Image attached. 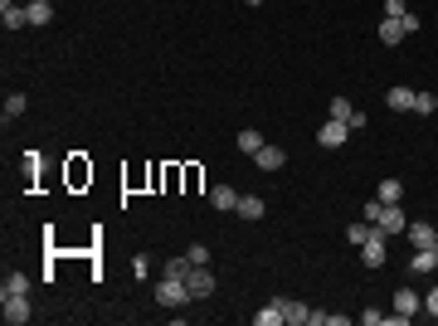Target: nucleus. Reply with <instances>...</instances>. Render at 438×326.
Masks as SVG:
<instances>
[{
    "label": "nucleus",
    "mask_w": 438,
    "mask_h": 326,
    "mask_svg": "<svg viewBox=\"0 0 438 326\" xmlns=\"http://www.w3.org/2000/svg\"><path fill=\"white\" fill-rule=\"evenodd\" d=\"M156 302H161V307H185V302H195V297H190L185 278H161V283H156Z\"/></svg>",
    "instance_id": "f257e3e1"
},
{
    "label": "nucleus",
    "mask_w": 438,
    "mask_h": 326,
    "mask_svg": "<svg viewBox=\"0 0 438 326\" xmlns=\"http://www.w3.org/2000/svg\"><path fill=\"white\" fill-rule=\"evenodd\" d=\"M419 307H424V297H419V292H409V288H400V292H395V312H390L385 322H390V326H404L414 312H419Z\"/></svg>",
    "instance_id": "f03ea898"
},
{
    "label": "nucleus",
    "mask_w": 438,
    "mask_h": 326,
    "mask_svg": "<svg viewBox=\"0 0 438 326\" xmlns=\"http://www.w3.org/2000/svg\"><path fill=\"white\" fill-rule=\"evenodd\" d=\"M185 288H190V297H195V302H200V297H210V292H215V273H210V263L190 268V273H185Z\"/></svg>",
    "instance_id": "7ed1b4c3"
},
{
    "label": "nucleus",
    "mask_w": 438,
    "mask_h": 326,
    "mask_svg": "<svg viewBox=\"0 0 438 326\" xmlns=\"http://www.w3.org/2000/svg\"><path fill=\"white\" fill-rule=\"evenodd\" d=\"M375 229L390 239V234H404V229H409V219H404V210H400V205H380V219H375Z\"/></svg>",
    "instance_id": "20e7f679"
},
{
    "label": "nucleus",
    "mask_w": 438,
    "mask_h": 326,
    "mask_svg": "<svg viewBox=\"0 0 438 326\" xmlns=\"http://www.w3.org/2000/svg\"><path fill=\"white\" fill-rule=\"evenodd\" d=\"M0 302H5V322H10V326H24L29 317H34V312H29V297H24V292H10V297H0Z\"/></svg>",
    "instance_id": "39448f33"
},
{
    "label": "nucleus",
    "mask_w": 438,
    "mask_h": 326,
    "mask_svg": "<svg viewBox=\"0 0 438 326\" xmlns=\"http://www.w3.org/2000/svg\"><path fill=\"white\" fill-rule=\"evenodd\" d=\"M346 136H351V127H346L341 117H327V122H322V132H317V141H322V146H331V151H336Z\"/></svg>",
    "instance_id": "423d86ee"
},
{
    "label": "nucleus",
    "mask_w": 438,
    "mask_h": 326,
    "mask_svg": "<svg viewBox=\"0 0 438 326\" xmlns=\"http://www.w3.org/2000/svg\"><path fill=\"white\" fill-rule=\"evenodd\" d=\"M360 263H365V268H380V263H385V234H380V229L360 243Z\"/></svg>",
    "instance_id": "0eeeda50"
},
{
    "label": "nucleus",
    "mask_w": 438,
    "mask_h": 326,
    "mask_svg": "<svg viewBox=\"0 0 438 326\" xmlns=\"http://www.w3.org/2000/svg\"><path fill=\"white\" fill-rule=\"evenodd\" d=\"M0 20H5V29H24L29 24V10L15 5V0H0Z\"/></svg>",
    "instance_id": "6e6552de"
},
{
    "label": "nucleus",
    "mask_w": 438,
    "mask_h": 326,
    "mask_svg": "<svg viewBox=\"0 0 438 326\" xmlns=\"http://www.w3.org/2000/svg\"><path fill=\"white\" fill-rule=\"evenodd\" d=\"M404 234H409V243H414V248H434V243H438L434 224H424V219H419V224H409Z\"/></svg>",
    "instance_id": "1a4fd4ad"
},
{
    "label": "nucleus",
    "mask_w": 438,
    "mask_h": 326,
    "mask_svg": "<svg viewBox=\"0 0 438 326\" xmlns=\"http://www.w3.org/2000/svg\"><path fill=\"white\" fill-rule=\"evenodd\" d=\"M210 205H215V210H239V190H234V185H215V190H210Z\"/></svg>",
    "instance_id": "9d476101"
},
{
    "label": "nucleus",
    "mask_w": 438,
    "mask_h": 326,
    "mask_svg": "<svg viewBox=\"0 0 438 326\" xmlns=\"http://www.w3.org/2000/svg\"><path fill=\"white\" fill-rule=\"evenodd\" d=\"M263 146H268V141H263V132H253V127H243V132H239V151H243V156H258Z\"/></svg>",
    "instance_id": "9b49d317"
},
{
    "label": "nucleus",
    "mask_w": 438,
    "mask_h": 326,
    "mask_svg": "<svg viewBox=\"0 0 438 326\" xmlns=\"http://www.w3.org/2000/svg\"><path fill=\"white\" fill-rule=\"evenodd\" d=\"M375 200H380V205H400V200H404V185H400V180H380V185H375Z\"/></svg>",
    "instance_id": "f8f14e48"
},
{
    "label": "nucleus",
    "mask_w": 438,
    "mask_h": 326,
    "mask_svg": "<svg viewBox=\"0 0 438 326\" xmlns=\"http://www.w3.org/2000/svg\"><path fill=\"white\" fill-rule=\"evenodd\" d=\"M234 215H243V219H263V215H268V205H263L258 195H239V210H234Z\"/></svg>",
    "instance_id": "ddd939ff"
},
{
    "label": "nucleus",
    "mask_w": 438,
    "mask_h": 326,
    "mask_svg": "<svg viewBox=\"0 0 438 326\" xmlns=\"http://www.w3.org/2000/svg\"><path fill=\"white\" fill-rule=\"evenodd\" d=\"M283 317H288V326H307L312 322V307L307 302H283Z\"/></svg>",
    "instance_id": "4468645a"
},
{
    "label": "nucleus",
    "mask_w": 438,
    "mask_h": 326,
    "mask_svg": "<svg viewBox=\"0 0 438 326\" xmlns=\"http://www.w3.org/2000/svg\"><path fill=\"white\" fill-rule=\"evenodd\" d=\"M253 322H258V326H283V322H288V317H283V302L258 307V312H253Z\"/></svg>",
    "instance_id": "2eb2a0df"
},
{
    "label": "nucleus",
    "mask_w": 438,
    "mask_h": 326,
    "mask_svg": "<svg viewBox=\"0 0 438 326\" xmlns=\"http://www.w3.org/2000/svg\"><path fill=\"white\" fill-rule=\"evenodd\" d=\"M414 273H438V243L434 248H414Z\"/></svg>",
    "instance_id": "dca6fc26"
},
{
    "label": "nucleus",
    "mask_w": 438,
    "mask_h": 326,
    "mask_svg": "<svg viewBox=\"0 0 438 326\" xmlns=\"http://www.w3.org/2000/svg\"><path fill=\"white\" fill-rule=\"evenodd\" d=\"M253 161H258L263 171H283V161H288V156H283V146H263V151H258Z\"/></svg>",
    "instance_id": "f3484780"
},
{
    "label": "nucleus",
    "mask_w": 438,
    "mask_h": 326,
    "mask_svg": "<svg viewBox=\"0 0 438 326\" xmlns=\"http://www.w3.org/2000/svg\"><path fill=\"white\" fill-rule=\"evenodd\" d=\"M385 103H390L395 112H414V93H409V88H390Z\"/></svg>",
    "instance_id": "a211bd4d"
},
{
    "label": "nucleus",
    "mask_w": 438,
    "mask_h": 326,
    "mask_svg": "<svg viewBox=\"0 0 438 326\" xmlns=\"http://www.w3.org/2000/svg\"><path fill=\"white\" fill-rule=\"evenodd\" d=\"M24 10H29V24H49V20H54V5H49V0H29Z\"/></svg>",
    "instance_id": "6ab92c4d"
},
{
    "label": "nucleus",
    "mask_w": 438,
    "mask_h": 326,
    "mask_svg": "<svg viewBox=\"0 0 438 326\" xmlns=\"http://www.w3.org/2000/svg\"><path fill=\"white\" fill-rule=\"evenodd\" d=\"M380 39H385V44H400V39H404V24L385 15V20H380Z\"/></svg>",
    "instance_id": "aec40b11"
},
{
    "label": "nucleus",
    "mask_w": 438,
    "mask_h": 326,
    "mask_svg": "<svg viewBox=\"0 0 438 326\" xmlns=\"http://www.w3.org/2000/svg\"><path fill=\"white\" fill-rule=\"evenodd\" d=\"M370 234H375V224H370V219H355V224H351V229H346V239H351V243H355V248H360V243H365V239H370Z\"/></svg>",
    "instance_id": "412c9836"
},
{
    "label": "nucleus",
    "mask_w": 438,
    "mask_h": 326,
    "mask_svg": "<svg viewBox=\"0 0 438 326\" xmlns=\"http://www.w3.org/2000/svg\"><path fill=\"white\" fill-rule=\"evenodd\" d=\"M10 292H24V297H29V278H24V273H5V288H0V297H10Z\"/></svg>",
    "instance_id": "4be33fe9"
},
{
    "label": "nucleus",
    "mask_w": 438,
    "mask_h": 326,
    "mask_svg": "<svg viewBox=\"0 0 438 326\" xmlns=\"http://www.w3.org/2000/svg\"><path fill=\"white\" fill-rule=\"evenodd\" d=\"M190 268H195V263H190L185 253H181V258H166V278H185Z\"/></svg>",
    "instance_id": "5701e85b"
},
{
    "label": "nucleus",
    "mask_w": 438,
    "mask_h": 326,
    "mask_svg": "<svg viewBox=\"0 0 438 326\" xmlns=\"http://www.w3.org/2000/svg\"><path fill=\"white\" fill-rule=\"evenodd\" d=\"M24 108H29L24 93H10V98H5V117H24Z\"/></svg>",
    "instance_id": "b1692460"
},
{
    "label": "nucleus",
    "mask_w": 438,
    "mask_h": 326,
    "mask_svg": "<svg viewBox=\"0 0 438 326\" xmlns=\"http://www.w3.org/2000/svg\"><path fill=\"white\" fill-rule=\"evenodd\" d=\"M331 117H341V122H351V112H355V108H351V103H346V98H331Z\"/></svg>",
    "instance_id": "393cba45"
},
{
    "label": "nucleus",
    "mask_w": 438,
    "mask_h": 326,
    "mask_svg": "<svg viewBox=\"0 0 438 326\" xmlns=\"http://www.w3.org/2000/svg\"><path fill=\"white\" fill-rule=\"evenodd\" d=\"M185 258L200 268V263H210V248H205V243H190V248H185Z\"/></svg>",
    "instance_id": "a878e982"
},
{
    "label": "nucleus",
    "mask_w": 438,
    "mask_h": 326,
    "mask_svg": "<svg viewBox=\"0 0 438 326\" xmlns=\"http://www.w3.org/2000/svg\"><path fill=\"white\" fill-rule=\"evenodd\" d=\"M438 103H434V93H414V112H434Z\"/></svg>",
    "instance_id": "bb28decb"
},
{
    "label": "nucleus",
    "mask_w": 438,
    "mask_h": 326,
    "mask_svg": "<svg viewBox=\"0 0 438 326\" xmlns=\"http://www.w3.org/2000/svg\"><path fill=\"white\" fill-rule=\"evenodd\" d=\"M400 24H404V34H414V29H419V15H414V10H404V15H400Z\"/></svg>",
    "instance_id": "cd10ccee"
},
{
    "label": "nucleus",
    "mask_w": 438,
    "mask_h": 326,
    "mask_svg": "<svg viewBox=\"0 0 438 326\" xmlns=\"http://www.w3.org/2000/svg\"><path fill=\"white\" fill-rule=\"evenodd\" d=\"M404 10H409V5H404V0H385V15H390V20H400V15H404Z\"/></svg>",
    "instance_id": "c85d7f7f"
},
{
    "label": "nucleus",
    "mask_w": 438,
    "mask_h": 326,
    "mask_svg": "<svg viewBox=\"0 0 438 326\" xmlns=\"http://www.w3.org/2000/svg\"><path fill=\"white\" fill-rule=\"evenodd\" d=\"M424 307H429V312H434V317H438V288H434V292H429V297H424Z\"/></svg>",
    "instance_id": "c756f323"
},
{
    "label": "nucleus",
    "mask_w": 438,
    "mask_h": 326,
    "mask_svg": "<svg viewBox=\"0 0 438 326\" xmlns=\"http://www.w3.org/2000/svg\"><path fill=\"white\" fill-rule=\"evenodd\" d=\"M243 5H263V0H243Z\"/></svg>",
    "instance_id": "7c9ffc66"
},
{
    "label": "nucleus",
    "mask_w": 438,
    "mask_h": 326,
    "mask_svg": "<svg viewBox=\"0 0 438 326\" xmlns=\"http://www.w3.org/2000/svg\"><path fill=\"white\" fill-rule=\"evenodd\" d=\"M434 234H438V229H434Z\"/></svg>",
    "instance_id": "2f4dec72"
}]
</instances>
